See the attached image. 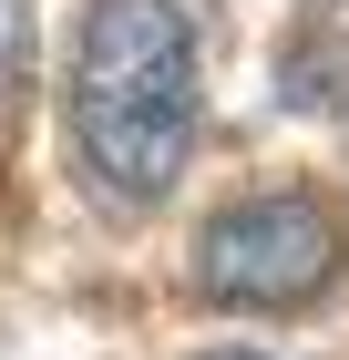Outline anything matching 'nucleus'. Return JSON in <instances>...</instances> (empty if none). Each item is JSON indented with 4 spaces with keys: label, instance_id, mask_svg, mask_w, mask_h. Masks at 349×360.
I'll list each match as a JSON object with an SVG mask.
<instances>
[{
    "label": "nucleus",
    "instance_id": "4",
    "mask_svg": "<svg viewBox=\"0 0 349 360\" xmlns=\"http://www.w3.org/2000/svg\"><path fill=\"white\" fill-rule=\"evenodd\" d=\"M31 93V0H0V113Z\"/></svg>",
    "mask_w": 349,
    "mask_h": 360
},
{
    "label": "nucleus",
    "instance_id": "1",
    "mask_svg": "<svg viewBox=\"0 0 349 360\" xmlns=\"http://www.w3.org/2000/svg\"><path fill=\"white\" fill-rule=\"evenodd\" d=\"M72 144L113 206H154L195 155V31L175 0H93L72 52Z\"/></svg>",
    "mask_w": 349,
    "mask_h": 360
},
{
    "label": "nucleus",
    "instance_id": "3",
    "mask_svg": "<svg viewBox=\"0 0 349 360\" xmlns=\"http://www.w3.org/2000/svg\"><path fill=\"white\" fill-rule=\"evenodd\" d=\"M277 93L298 113H339L349 103V0H308V21L277 52Z\"/></svg>",
    "mask_w": 349,
    "mask_h": 360
},
{
    "label": "nucleus",
    "instance_id": "5",
    "mask_svg": "<svg viewBox=\"0 0 349 360\" xmlns=\"http://www.w3.org/2000/svg\"><path fill=\"white\" fill-rule=\"evenodd\" d=\"M226 360H237V350H226Z\"/></svg>",
    "mask_w": 349,
    "mask_h": 360
},
{
    "label": "nucleus",
    "instance_id": "2",
    "mask_svg": "<svg viewBox=\"0 0 349 360\" xmlns=\"http://www.w3.org/2000/svg\"><path fill=\"white\" fill-rule=\"evenodd\" d=\"M339 278V217L319 195H237L195 237V288L216 309H308Z\"/></svg>",
    "mask_w": 349,
    "mask_h": 360
}]
</instances>
